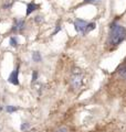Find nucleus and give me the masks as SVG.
Listing matches in <instances>:
<instances>
[{
    "label": "nucleus",
    "mask_w": 126,
    "mask_h": 132,
    "mask_svg": "<svg viewBox=\"0 0 126 132\" xmlns=\"http://www.w3.org/2000/svg\"><path fill=\"white\" fill-rule=\"evenodd\" d=\"M126 39V29L123 26L114 23L111 26L110 34H108V44L116 46L121 44Z\"/></svg>",
    "instance_id": "nucleus-1"
},
{
    "label": "nucleus",
    "mask_w": 126,
    "mask_h": 132,
    "mask_svg": "<svg viewBox=\"0 0 126 132\" xmlns=\"http://www.w3.org/2000/svg\"><path fill=\"white\" fill-rule=\"evenodd\" d=\"M39 8V4H36L33 2H30L27 4V16H29L30 13H32L34 10H37Z\"/></svg>",
    "instance_id": "nucleus-6"
},
{
    "label": "nucleus",
    "mask_w": 126,
    "mask_h": 132,
    "mask_svg": "<svg viewBox=\"0 0 126 132\" xmlns=\"http://www.w3.org/2000/svg\"><path fill=\"white\" fill-rule=\"evenodd\" d=\"M17 109H18L17 107H12V106H8V107H7V111H8V112H13V111H16Z\"/></svg>",
    "instance_id": "nucleus-10"
},
{
    "label": "nucleus",
    "mask_w": 126,
    "mask_h": 132,
    "mask_svg": "<svg viewBox=\"0 0 126 132\" xmlns=\"http://www.w3.org/2000/svg\"><path fill=\"white\" fill-rule=\"evenodd\" d=\"M32 60H33V62H37V63L41 62L42 61L41 54H40L39 52H33V53H32Z\"/></svg>",
    "instance_id": "nucleus-8"
},
{
    "label": "nucleus",
    "mask_w": 126,
    "mask_h": 132,
    "mask_svg": "<svg viewBox=\"0 0 126 132\" xmlns=\"http://www.w3.org/2000/svg\"><path fill=\"white\" fill-rule=\"evenodd\" d=\"M56 132H68V131H66L65 129H60L59 131H56Z\"/></svg>",
    "instance_id": "nucleus-13"
},
{
    "label": "nucleus",
    "mask_w": 126,
    "mask_h": 132,
    "mask_svg": "<svg viewBox=\"0 0 126 132\" xmlns=\"http://www.w3.org/2000/svg\"><path fill=\"white\" fill-rule=\"evenodd\" d=\"M24 26V21L23 20H14L12 31H21Z\"/></svg>",
    "instance_id": "nucleus-5"
},
{
    "label": "nucleus",
    "mask_w": 126,
    "mask_h": 132,
    "mask_svg": "<svg viewBox=\"0 0 126 132\" xmlns=\"http://www.w3.org/2000/svg\"><path fill=\"white\" fill-rule=\"evenodd\" d=\"M19 69L20 67L17 66L16 69L9 75V77H8V81L9 83H11L13 85H19Z\"/></svg>",
    "instance_id": "nucleus-4"
},
{
    "label": "nucleus",
    "mask_w": 126,
    "mask_h": 132,
    "mask_svg": "<svg viewBox=\"0 0 126 132\" xmlns=\"http://www.w3.org/2000/svg\"><path fill=\"white\" fill-rule=\"evenodd\" d=\"M74 26H75V30L79 33L85 35V34L90 33L91 31H93L95 29V23H87L85 20L78 19L74 21Z\"/></svg>",
    "instance_id": "nucleus-2"
},
{
    "label": "nucleus",
    "mask_w": 126,
    "mask_h": 132,
    "mask_svg": "<svg viewBox=\"0 0 126 132\" xmlns=\"http://www.w3.org/2000/svg\"><path fill=\"white\" fill-rule=\"evenodd\" d=\"M85 1L90 3H97V2H100L101 0H85Z\"/></svg>",
    "instance_id": "nucleus-12"
},
{
    "label": "nucleus",
    "mask_w": 126,
    "mask_h": 132,
    "mask_svg": "<svg viewBox=\"0 0 126 132\" xmlns=\"http://www.w3.org/2000/svg\"><path fill=\"white\" fill-rule=\"evenodd\" d=\"M17 40H16V38H10V45L11 46H13V47H16L17 46Z\"/></svg>",
    "instance_id": "nucleus-9"
},
{
    "label": "nucleus",
    "mask_w": 126,
    "mask_h": 132,
    "mask_svg": "<svg viewBox=\"0 0 126 132\" xmlns=\"http://www.w3.org/2000/svg\"><path fill=\"white\" fill-rule=\"evenodd\" d=\"M118 74H120L122 77H124L126 79V60L124 61L123 64L118 67Z\"/></svg>",
    "instance_id": "nucleus-7"
},
{
    "label": "nucleus",
    "mask_w": 126,
    "mask_h": 132,
    "mask_svg": "<svg viewBox=\"0 0 126 132\" xmlns=\"http://www.w3.org/2000/svg\"><path fill=\"white\" fill-rule=\"evenodd\" d=\"M71 86L74 89H80L82 86V83H83V74H82L81 69L79 68H74L72 71V74H71Z\"/></svg>",
    "instance_id": "nucleus-3"
},
{
    "label": "nucleus",
    "mask_w": 126,
    "mask_h": 132,
    "mask_svg": "<svg viewBox=\"0 0 126 132\" xmlns=\"http://www.w3.org/2000/svg\"><path fill=\"white\" fill-rule=\"evenodd\" d=\"M37 78H38V73L34 71V72H33V74H32V81H36Z\"/></svg>",
    "instance_id": "nucleus-11"
}]
</instances>
